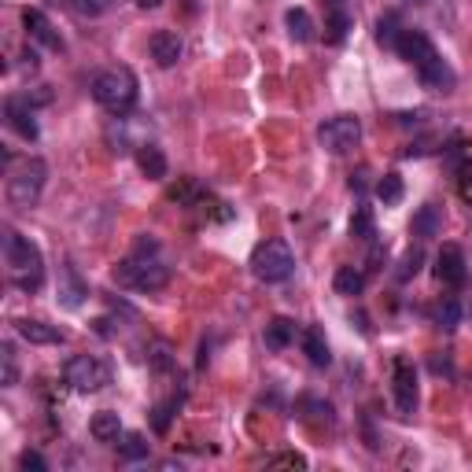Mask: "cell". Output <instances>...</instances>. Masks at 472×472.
Listing matches in <instances>:
<instances>
[{
  "instance_id": "obj_1",
  "label": "cell",
  "mask_w": 472,
  "mask_h": 472,
  "mask_svg": "<svg viewBox=\"0 0 472 472\" xmlns=\"http://www.w3.org/2000/svg\"><path fill=\"white\" fill-rule=\"evenodd\" d=\"M395 52L417 71V78H420L424 89H432V92H450V89L458 85V74L450 71V63L439 56V49H436L432 37L424 33V30L406 26L402 37H399V44H395Z\"/></svg>"
},
{
  "instance_id": "obj_2",
  "label": "cell",
  "mask_w": 472,
  "mask_h": 472,
  "mask_svg": "<svg viewBox=\"0 0 472 472\" xmlns=\"http://www.w3.org/2000/svg\"><path fill=\"white\" fill-rule=\"evenodd\" d=\"M156 251H159L156 241H148V236H145V241L137 244V251L115 266L118 285L133 288V292H159V288H166L170 285V266Z\"/></svg>"
},
{
  "instance_id": "obj_3",
  "label": "cell",
  "mask_w": 472,
  "mask_h": 472,
  "mask_svg": "<svg viewBox=\"0 0 472 472\" xmlns=\"http://www.w3.org/2000/svg\"><path fill=\"white\" fill-rule=\"evenodd\" d=\"M5 266H8V280L26 296L44 285L41 248L33 241H26V236H19L15 229H5Z\"/></svg>"
},
{
  "instance_id": "obj_4",
  "label": "cell",
  "mask_w": 472,
  "mask_h": 472,
  "mask_svg": "<svg viewBox=\"0 0 472 472\" xmlns=\"http://www.w3.org/2000/svg\"><path fill=\"white\" fill-rule=\"evenodd\" d=\"M137 97H140V85L129 67H108L92 78V100L115 118L129 115L137 108Z\"/></svg>"
},
{
  "instance_id": "obj_5",
  "label": "cell",
  "mask_w": 472,
  "mask_h": 472,
  "mask_svg": "<svg viewBox=\"0 0 472 472\" xmlns=\"http://www.w3.org/2000/svg\"><path fill=\"white\" fill-rule=\"evenodd\" d=\"M44 181H49V163L44 159H23L12 174H8V203L15 211H30L37 207L41 193H44Z\"/></svg>"
},
{
  "instance_id": "obj_6",
  "label": "cell",
  "mask_w": 472,
  "mask_h": 472,
  "mask_svg": "<svg viewBox=\"0 0 472 472\" xmlns=\"http://www.w3.org/2000/svg\"><path fill=\"white\" fill-rule=\"evenodd\" d=\"M251 273L262 280V285H285V280L296 273V255L285 241H266L255 248L251 255Z\"/></svg>"
},
{
  "instance_id": "obj_7",
  "label": "cell",
  "mask_w": 472,
  "mask_h": 472,
  "mask_svg": "<svg viewBox=\"0 0 472 472\" xmlns=\"http://www.w3.org/2000/svg\"><path fill=\"white\" fill-rule=\"evenodd\" d=\"M63 381L81 392V395H97L111 384V369L108 362H100L97 354H74L67 365H63Z\"/></svg>"
},
{
  "instance_id": "obj_8",
  "label": "cell",
  "mask_w": 472,
  "mask_h": 472,
  "mask_svg": "<svg viewBox=\"0 0 472 472\" xmlns=\"http://www.w3.org/2000/svg\"><path fill=\"white\" fill-rule=\"evenodd\" d=\"M358 137H362V122L358 115H336V118H328L321 129H317V140H321V148L325 152H333V156H344L358 145Z\"/></svg>"
},
{
  "instance_id": "obj_9",
  "label": "cell",
  "mask_w": 472,
  "mask_h": 472,
  "mask_svg": "<svg viewBox=\"0 0 472 472\" xmlns=\"http://www.w3.org/2000/svg\"><path fill=\"white\" fill-rule=\"evenodd\" d=\"M392 395H395V410L402 417H410L417 410V369L410 358H395V365H392Z\"/></svg>"
},
{
  "instance_id": "obj_10",
  "label": "cell",
  "mask_w": 472,
  "mask_h": 472,
  "mask_svg": "<svg viewBox=\"0 0 472 472\" xmlns=\"http://www.w3.org/2000/svg\"><path fill=\"white\" fill-rule=\"evenodd\" d=\"M354 30V0H325V41L344 44Z\"/></svg>"
},
{
  "instance_id": "obj_11",
  "label": "cell",
  "mask_w": 472,
  "mask_h": 472,
  "mask_svg": "<svg viewBox=\"0 0 472 472\" xmlns=\"http://www.w3.org/2000/svg\"><path fill=\"white\" fill-rule=\"evenodd\" d=\"M436 277L443 280V285L450 288H461L465 280H468V259L458 244H443L439 255H436Z\"/></svg>"
},
{
  "instance_id": "obj_12",
  "label": "cell",
  "mask_w": 472,
  "mask_h": 472,
  "mask_svg": "<svg viewBox=\"0 0 472 472\" xmlns=\"http://www.w3.org/2000/svg\"><path fill=\"white\" fill-rule=\"evenodd\" d=\"M56 299H60V307H67V310H78L85 299H89V285L81 280V273H78V266L67 259L63 266H60V280H56Z\"/></svg>"
},
{
  "instance_id": "obj_13",
  "label": "cell",
  "mask_w": 472,
  "mask_h": 472,
  "mask_svg": "<svg viewBox=\"0 0 472 472\" xmlns=\"http://www.w3.org/2000/svg\"><path fill=\"white\" fill-rule=\"evenodd\" d=\"M5 115H8V126L23 137V140H37V111H33V100L30 97H8L5 104Z\"/></svg>"
},
{
  "instance_id": "obj_14",
  "label": "cell",
  "mask_w": 472,
  "mask_h": 472,
  "mask_svg": "<svg viewBox=\"0 0 472 472\" xmlns=\"http://www.w3.org/2000/svg\"><path fill=\"white\" fill-rule=\"evenodd\" d=\"M23 26H26V33H30L33 41L44 44V49H52V52H63V49H67L63 37H60V30L49 23V15H44L41 8H23Z\"/></svg>"
},
{
  "instance_id": "obj_15",
  "label": "cell",
  "mask_w": 472,
  "mask_h": 472,
  "mask_svg": "<svg viewBox=\"0 0 472 472\" xmlns=\"http://www.w3.org/2000/svg\"><path fill=\"white\" fill-rule=\"evenodd\" d=\"M15 333L26 340V344H37V347H49V344H67V333L60 325H49V321H33V317H23L15 321Z\"/></svg>"
},
{
  "instance_id": "obj_16",
  "label": "cell",
  "mask_w": 472,
  "mask_h": 472,
  "mask_svg": "<svg viewBox=\"0 0 472 472\" xmlns=\"http://www.w3.org/2000/svg\"><path fill=\"white\" fill-rule=\"evenodd\" d=\"M148 49H152V60L159 67H174L181 60V52H184V44H181V37L174 30H156L152 41H148Z\"/></svg>"
},
{
  "instance_id": "obj_17",
  "label": "cell",
  "mask_w": 472,
  "mask_h": 472,
  "mask_svg": "<svg viewBox=\"0 0 472 472\" xmlns=\"http://www.w3.org/2000/svg\"><path fill=\"white\" fill-rule=\"evenodd\" d=\"M413 236H420V241H432V236L443 232V207L439 203H424L417 214H413Z\"/></svg>"
},
{
  "instance_id": "obj_18",
  "label": "cell",
  "mask_w": 472,
  "mask_h": 472,
  "mask_svg": "<svg viewBox=\"0 0 472 472\" xmlns=\"http://www.w3.org/2000/svg\"><path fill=\"white\" fill-rule=\"evenodd\" d=\"M137 166H140V174L152 177V181H163L166 170H170V163H166V156H163L159 145H140L137 148Z\"/></svg>"
},
{
  "instance_id": "obj_19",
  "label": "cell",
  "mask_w": 472,
  "mask_h": 472,
  "mask_svg": "<svg viewBox=\"0 0 472 472\" xmlns=\"http://www.w3.org/2000/svg\"><path fill=\"white\" fill-rule=\"evenodd\" d=\"M262 340H266L269 351H288L292 340H296V321H292V317H273V321L266 325Z\"/></svg>"
},
{
  "instance_id": "obj_20",
  "label": "cell",
  "mask_w": 472,
  "mask_h": 472,
  "mask_svg": "<svg viewBox=\"0 0 472 472\" xmlns=\"http://www.w3.org/2000/svg\"><path fill=\"white\" fill-rule=\"evenodd\" d=\"M303 354L310 358V365H317V369H325L328 362H333V351H328V340H325V333L317 325H310L307 333H303Z\"/></svg>"
},
{
  "instance_id": "obj_21",
  "label": "cell",
  "mask_w": 472,
  "mask_h": 472,
  "mask_svg": "<svg viewBox=\"0 0 472 472\" xmlns=\"http://www.w3.org/2000/svg\"><path fill=\"white\" fill-rule=\"evenodd\" d=\"M89 432H92V439H97V443H118V436H122V420H118V413L100 410L97 417L89 420Z\"/></svg>"
},
{
  "instance_id": "obj_22",
  "label": "cell",
  "mask_w": 472,
  "mask_h": 472,
  "mask_svg": "<svg viewBox=\"0 0 472 472\" xmlns=\"http://www.w3.org/2000/svg\"><path fill=\"white\" fill-rule=\"evenodd\" d=\"M285 26H288V37L299 41V44H310L314 41V19L307 8H288L285 12Z\"/></svg>"
},
{
  "instance_id": "obj_23",
  "label": "cell",
  "mask_w": 472,
  "mask_h": 472,
  "mask_svg": "<svg viewBox=\"0 0 472 472\" xmlns=\"http://www.w3.org/2000/svg\"><path fill=\"white\" fill-rule=\"evenodd\" d=\"M333 285H336V292H340V296L354 299V296H362V292H365V273H362V269H354V266H340V269H336V277H333Z\"/></svg>"
},
{
  "instance_id": "obj_24",
  "label": "cell",
  "mask_w": 472,
  "mask_h": 472,
  "mask_svg": "<svg viewBox=\"0 0 472 472\" xmlns=\"http://www.w3.org/2000/svg\"><path fill=\"white\" fill-rule=\"evenodd\" d=\"M351 236H354V241H365V244L376 241V218H373V207H365V203L354 207V214H351Z\"/></svg>"
},
{
  "instance_id": "obj_25",
  "label": "cell",
  "mask_w": 472,
  "mask_h": 472,
  "mask_svg": "<svg viewBox=\"0 0 472 472\" xmlns=\"http://www.w3.org/2000/svg\"><path fill=\"white\" fill-rule=\"evenodd\" d=\"M181 402H184V395H181V392H174L170 399H163V402L152 410V429H156L159 436H166V432H170V420H174V413L181 410Z\"/></svg>"
},
{
  "instance_id": "obj_26",
  "label": "cell",
  "mask_w": 472,
  "mask_h": 472,
  "mask_svg": "<svg viewBox=\"0 0 472 472\" xmlns=\"http://www.w3.org/2000/svg\"><path fill=\"white\" fill-rule=\"evenodd\" d=\"M402 19H399V12H388V15H381V23H376V41L384 44V49H392L395 52V44H399V37H402Z\"/></svg>"
},
{
  "instance_id": "obj_27",
  "label": "cell",
  "mask_w": 472,
  "mask_h": 472,
  "mask_svg": "<svg viewBox=\"0 0 472 472\" xmlns=\"http://www.w3.org/2000/svg\"><path fill=\"white\" fill-rule=\"evenodd\" d=\"M0 384H5V388L19 384V358H15L12 344H0Z\"/></svg>"
},
{
  "instance_id": "obj_28",
  "label": "cell",
  "mask_w": 472,
  "mask_h": 472,
  "mask_svg": "<svg viewBox=\"0 0 472 472\" xmlns=\"http://www.w3.org/2000/svg\"><path fill=\"white\" fill-rule=\"evenodd\" d=\"M402 193H406V188H402V177H399V174H384L381 181H376V196H381L388 207H392V203H399V200H402Z\"/></svg>"
},
{
  "instance_id": "obj_29",
  "label": "cell",
  "mask_w": 472,
  "mask_h": 472,
  "mask_svg": "<svg viewBox=\"0 0 472 472\" xmlns=\"http://www.w3.org/2000/svg\"><path fill=\"white\" fill-rule=\"evenodd\" d=\"M118 454H122V461H140V458H148V443H145V436H137V432L122 436Z\"/></svg>"
},
{
  "instance_id": "obj_30",
  "label": "cell",
  "mask_w": 472,
  "mask_h": 472,
  "mask_svg": "<svg viewBox=\"0 0 472 472\" xmlns=\"http://www.w3.org/2000/svg\"><path fill=\"white\" fill-rule=\"evenodd\" d=\"M436 321H439L443 328H458V321H461V303H458L454 296L439 299V307H436Z\"/></svg>"
},
{
  "instance_id": "obj_31",
  "label": "cell",
  "mask_w": 472,
  "mask_h": 472,
  "mask_svg": "<svg viewBox=\"0 0 472 472\" xmlns=\"http://www.w3.org/2000/svg\"><path fill=\"white\" fill-rule=\"evenodd\" d=\"M458 196H461L468 207H472V156H468V159L458 166Z\"/></svg>"
},
{
  "instance_id": "obj_32",
  "label": "cell",
  "mask_w": 472,
  "mask_h": 472,
  "mask_svg": "<svg viewBox=\"0 0 472 472\" xmlns=\"http://www.w3.org/2000/svg\"><path fill=\"white\" fill-rule=\"evenodd\" d=\"M299 406H303V410H310V417H314V420H325V424H333V420H336V413H333V402H321V399H303Z\"/></svg>"
},
{
  "instance_id": "obj_33",
  "label": "cell",
  "mask_w": 472,
  "mask_h": 472,
  "mask_svg": "<svg viewBox=\"0 0 472 472\" xmlns=\"http://www.w3.org/2000/svg\"><path fill=\"white\" fill-rule=\"evenodd\" d=\"M67 5L78 12V15H104L115 0H67Z\"/></svg>"
},
{
  "instance_id": "obj_34",
  "label": "cell",
  "mask_w": 472,
  "mask_h": 472,
  "mask_svg": "<svg viewBox=\"0 0 472 472\" xmlns=\"http://www.w3.org/2000/svg\"><path fill=\"white\" fill-rule=\"evenodd\" d=\"M420 262H424V251L420 248H413V251H406V259H402V266H399V280H410V277H417L420 273Z\"/></svg>"
},
{
  "instance_id": "obj_35",
  "label": "cell",
  "mask_w": 472,
  "mask_h": 472,
  "mask_svg": "<svg viewBox=\"0 0 472 472\" xmlns=\"http://www.w3.org/2000/svg\"><path fill=\"white\" fill-rule=\"evenodd\" d=\"M266 465H269V468H307V458L296 454V450H288V454H273Z\"/></svg>"
},
{
  "instance_id": "obj_36",
  "label": "cell",
  "mask_w": 472,
  "mask_h": 472,
  "mask_svg": "<svg viewBox=\"0 0 472 472\" xmlns=\"http://www.w3.org/2000/svg\"><path fill=\"white\" fill-rule=\"evenodd\" d=\"M19 468H26V472H30V468H33V472H44V468H49V461H44L37 450H23V454H19Z\"/></svg>"
},
{
  "instance_id": "obj_37",
  "label": "cell",
  "mask_w": 472,
  "mask_h": 472,
  "mask_svg": "<svg viewBox=\"0 0 472 472\" xmlns=\"http://www.w3.org/2000/svg\"><path fill=\"white\" fill-rule=\"evenodd\" d=\"M369 262H373L369 269H381V262H384V248H381V244H373V255H369Z\"/></svg>"
},
{
  "instance_id": "obj_38",
  "label": "cell",
  "mask_w": 472,
  "mask_h": 472,
  "mask_svg": "<svg viewBox=\"0 0 472 472\" xmlns=\"http://www.w3.org/2000/svg\"><path fill=\"white\" fill-rule=\"evenodd\" d=\"M351 188H358V193H362V188H365V170H358V174H351Z\"/></svg>"
},
{
  "instance_id": "obj_39",
  "label": "cell",
  "mask_w": 472,
  "mask_h": 472,
  "mask_svg": "<svg viewBox=\"0 0 472 472\" xmlns=\"http://www.w3.org/2000/svg\"><path fill=\"white\" fill-rule=\"evenodd\" d=\"M137 5H140V8H145V12H148V8H159V5H163V0H137Z\"/></svg>"
},
{
  "instance_id": "obj_40",
  "label": "cell",
  "mask_w": 472,
  "mask_h": 472,
  "mask_svg": "<svg viewBox=\"0 0 472 472\" xmlns=\"http://www.w3.org/2000/svg\"><path fill=\"white\" fill-rule=\"evenodd\" d=\"M410 5H429V0H410Z\"/></svg>"
}]
</instances>
